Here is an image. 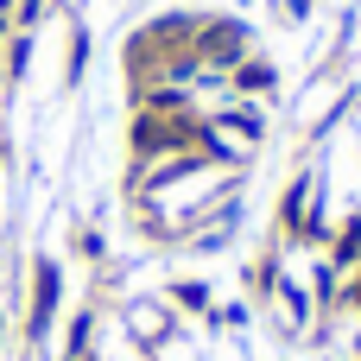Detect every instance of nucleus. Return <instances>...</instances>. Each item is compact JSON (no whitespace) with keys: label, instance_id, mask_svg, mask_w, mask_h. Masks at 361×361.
<instances>
[{"label":"nucleus","instance_id":"1","mask_svg":"<svg viewBox=\"0 0 361 361\" xmlns=\"http://www.w3.org/2000/svg\"><path fill=\"white\" fill-rule=\"evenodd\" d=\"M51 311H57V267L44 260V267H38V286H32V336L51 330Z\"/></svg>","mask_w":361,"mask_h":361},{"label":"nucleus","instance_id":"2","mask_svg":"<svg viewBox=\"0 0 361 361\" xmlns=\"http://www.w3.org/2000/svg\"><path fill=\"white\" fill-rule=\"evenodd\" d=\"M336 260H361V222L343 228V241H336Z\"/></svg>","mask_w":361,"mask_h":361},{"label":"nucleus","instance_id":"3","mask_svg":"<svg viewBox=\"0 0 361 361\" xmlns=\"http://www.w3.org/2000/svg\"><path fill=\"white\" fill-rule=\"evenodd\" d=\"M349 298H355V305H361V273H355V286H349Z\"/></svg>","mask_w":361,"mask_h":361}]
</instances>
